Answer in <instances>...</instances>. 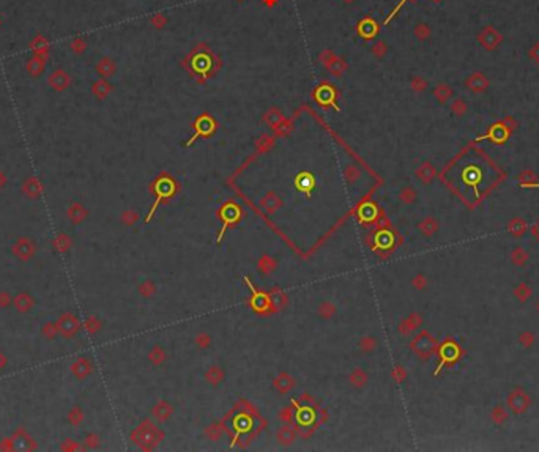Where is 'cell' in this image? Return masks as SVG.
I'll return each mask as SVG.
<instances>
[{"label": "cell", "mask_w": 539, "mask_h": 452, "mask_svg": "<svg viewBox=\"0 0 539 452\" xmlns=\"http://www.w3.org/2000/svg\"><path fill=\"white\" fill-rule=\"evenodd\" d=\"M89 49V43L84 37H74L68 41V50L74 57H82Z\"/></svg>", "instance_id": "3"}, {"label": "cell", "mask_w": 539, "mask_h": 452, "mask_svg": "<svg viewBox=\"0 0 539 452\" xmlns=\"http://www.w3.org/2000/svg\"><path fill=\"white\" fill-rule=\"evenodd\" d=\"M33 49H35V50H33V55L41 57V55H45L48 52L49 45H48V41L45 38L40 37V38H35V41H33Z\"/></svg>", "instance_id": "4"}, {"label": "cell", "mask_w": 539, "mask_h": 452, "mask_svg": "<svg viewBox=\"0 0 539 452\" xmlns=\"http://www.w3.org/2000/svg\"><path fill=\"white\" fill-rule=\"evenodd\" d=\"M115 70H117V63L114 58L109 55L99 57L95 63V71L99 76H102V78H110V76H114Z\"/></svg>", "instance_id": "2"}, {"label": "cell", "mask_w": 539, "mask_h": 452, "mask_svg": "<svg viewBox=\"0 0 539 452\" xmlns=\"http://www.w3.org/2000/svg\"><path fill=\"white\" fill-rule=\"evenodd\" d=\"M150 22H151V25H153V27H155V29H164V25L167 24V18H166V14H162V13H156L155 16H151Z\"/></svg>", "instance_id": "9"}, {"label": "cell", "mask_w": 539, "mask_h": 452, "mask_svg": "<svg viewBox=\"0 0 539 452\" xmlns=\"http://www.w3.org/2000/svg\"><path fill=\"white\" fill-rule=\"evenodd\" d=\"M371 52L374 57H383L385 54H387V45H385L383 41H375L372 47H371Z\"/></svg>", "instance_id": "8"}, {"label": "cell", "mask_w": 539, "mask_h": 452, "mask_svg": "<svg viewBox=\"0 0 539 452\" xmlns=\"http://www.w3.org/2000/svg\"><path fill=\"white\" fill-rule=\"evenodd\" d=\"M237 2H243V0H237Z\"/></svg>", "instance_id": "13"}, {"label": "cell", "mask_w": 539, "mask_h": 452, "mask_svg": "<svg viewBox=\"0 0 539 452\" xmlns=\"http://www.w3.org/2000/svg\"><path fill=\"white\" fill-rule=\"evenodd\" d=\"M336 58H338V57H336L335 54H333L331 50H323V52L319 55V62H320L325 68H330V66H331V63L335 62Z\"/></svg>", "instance_id": "7"}, {"label": "cell", "mask_w": 539, "mask_h": 452, "mask_svg": "<svg viewBox=\"0 0 539 452\" xmlns=\"http://www.w3.org/2000/svg\"><path fill=\"white\" fill-rule=\"evenodd\" d=\"M46 82L50 89L54 90H65L71 82L70 73L65 68H54L52 71H49L46 76Z\"/></svg>", "instance_id": "1"}, {"label": "cell", "mask_w": 539, "mask_h": 452, "mask_svg": "<svg viewBox=\"0 0 539 452\" xmlns=\"http://www.w3.org/2000/svg\"><path fill=\"white\" fill-rule=\"evenodd\" d=\"M328 70H330L333 74H335L336 78H341L342 73H344V71L347 70V63H345L344 60H342V58H339V57H338L336 60L331 63V66L328 68Z\"/></svg>", "instance_id": "6"}, {"label": "cell", "mask_w": 539, "mask_h": 452, "mask_svg": "<svg viewBox=\"0 0 539 452\" xmlns=\"http://www.w3.org/2000/svg\"><path fill=\"white\" fill-rule=\"evenodd\" d=\"M342 2H344V3H353L355 0H342Z\"/></svg>", "instance_id": "12"}, {"label": "cell", "mask_w": 539, "mask_h": 452, "mask_svg": "<svg viewBox=\"0 0 539 452\" xmlns=\"http://www.w3.org/2000/svg\"><path fill=\"white\" fill-rule=\"evenodd\" d=\"M92 89L95 93H98V95H104V93L109 91V85L104 81H97L95 84L92 85Z\"/></svg>", "instance_id": "10"}, {"label": "cell", "mask_w": 539, "mask_h": 452, "mask_svg": "<svg viewBox=\"0 0 539 452\" xmlns=\"http://www.w3.org/2000/svg\"><path fill=\"white\" fill-rule=\"evenodd\" d=\"M43 66H45V62H43V58L38 57V55H33L30 60L27 62V70L32 74H38L43 70Z\"/></svg>", "instance_id": "5"}, {"label": "cell", "mask_w": 539, "mask_h": 452, "mask_svg": "<svg viewBox=\"0 0 539 452\" xmlns=\"http://www.w3.org/2000/svg\"><path fill=\"white\" fill-rule=\"evenodd\" d=\"M276 2H278V0H263V3H265V5H268V6H273Z\"/></svg>", "instance_id": "11"}]
</instances>
